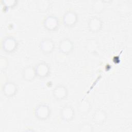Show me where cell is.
I'll return each instance as SVG.
<instances>
[{"mask_svg": "<svg viewBox=\"0 0 132 132\" xmlns=\"http://www.w3.org/2000/svg\"><path fill=\"white\" fill-rule=\"evenodd\" d=\"M23 75L25 79L28 81L32 80L36 76L35 68L30 66L25 68L23 70Z\"/></svg>", "mask_w": 132, "mask_h": 132, "instance_id": "obj_9", "label": "cell"}, {"mask_svg": "<svg viewBox=\"0 0 132 132\" xmlns=\"http://www.w3.org/2000/svg\"><path fill=\"white\" fill-rule=\"evenodd\" d=\"M36 76H38L40 77H46L50 73V67L49 65L45 62H42L39 63L37 66L35 68Z\"/></svg>", "mask_w": 132, "mask_h": 132, "instance_id": "obj_2", "label": "cell"}, {"mask_svg": "<svg viewBox=\"0 0 132 132\" xmlns=\"http://www.w3.org/2000/svg\"><path fill=\"white\" fill-rule=\"evenodd\" d=\"M51 114V110L49 107L45 104L39 105L35 110V115L40 120H45L47 119Z\"/></svg>", "mask_w": 132, "mask_h": 132, "instance_id": "obj_1", "label": "cell"}, {"mask_svg": "<svg viewBox=\"0 0 132 132\" xmlns=\"http://www.w3.org/2000/svg\"><path fill=\"white\" fill-rule=\"evenodd\" d=\"M41 50L44 53H51L54 48V43L50 39L46 38L42 40L40 43Z\"/></svg>", "mask_w": 132, "mask_h": 132, "instance_id": "obj_6", "label": "cell"}, {"mask_svg": "<svg viewBox=\"0 0 132 132\" xmlns=\"http://www.w3.org/2000/svg\"><path fill=\"white\" fill-rule=\"evenodd\" d=\"M5 50L7 51H12L14 50L16 45V40L13 38H8L5 41Z\"/></svg>", "mask_w": 132, "mask_h": 132, "instance_id": "obj_12", "label": "cell"}, {"mask_svg": "<svg viewBox=\"0 0 132 132\" xmlns=\"http://www.w3.org/2000/svg\"><path fill=\"white\" fill-rule=\"evenodd\" d=\"M77 20V15L74 11H68L63 15V21L65 25L67 26H72L75 25Z\"/></svg>", "mask_w": 132, "mask_h": 132, "instance_id": "obj_4", "label": "cell"}, {"mask_svg": "<svg viewBox=\"0 0 132 132\" xmlns=\"http://www.w3.org/2000/svg\"><path fill=\"white\" fill-rule=\"evenodd\" d=\"M53 95L59 100H62L67 95V89L62 85H58L53 90Z\"/></svg>", "mask_w": 132, "mask_h": 132, "instance_id": "obj_8", "label": "cell"}, {"mask_svg": "<svg viewBox=\"0 0 132 132\" xmlns=\"http://www.w3.org/2000/svg\"><path fill=\"white\" fill-rule=\"evenodd\" d=\"M44 26L49 30H55L58 27L59 20L54 15H49L44 20Z\"/></svg>", "mask_w": 132, "mask_h": 132, "instance_id": "obj_3", "label": "cell"}, {"mask_svg": "<svg viewBox=\"0 0 132 132\" xmlns=\"http://www.w3.org/2000/svg\"><path fill=\"white\" fill-rule=\"evenodd\" d=\"M60 50L64 53H69L72 50L73 44L71 41L68 39H64L60 42L59 44Z\"/></svg>", "mask_w": 132, "mask_h": 132, "instance_id": "obj_10", "label": "cell"}, {"mask_svg": "<svg viewBox=\"0 0 132 132\" xmlns=\"http://www.w3.org/2000/svg\"><path fill=\"white\" fill-rule=\"evenodd\" d=\"M74 110L70 106H65L61 111V118L65 121L72 120L74 117Z\"/></svg>", "mask_w": 132, "mask_h": 132, "instance_id": "obj_7", "label": "cell"}, {"mask_svg": "<svg viewBox=\"0 0 132 132\" xmlns=\"http://www.w3.org/2000/svg\"><path fill=\"white\" fill-rule=\"evenodd\" d=\"M17 90L16 86L13 82H8L5 86V92L8 96H12L15 94Z\"/></svg>", "mask_w": 132, "mask_h": 132, "instance_id": "obj_11", "label": "cell"}, {"mask_svg": "<svg viewBox=\"0 0 132 132\" xmlns=\"http://www.w3.org/2000/svg\"><path fill=\"white\" fill-rule=\"evenodd\" d=\"M105 118L106 115L103 111H97L94 115V121L99 124L104 123V120H105Z\"/></svg>", "mask_w": 132, "mask_h": 132, "instance_id": "obj_13", "label": "cell"}, {"mask_svg": "<svg viewBox=\"0 0 132 132\" xmlns=\"http://www.w3.org/2000/svg\"><path fill=\"white\" fill-rule=\"evenodd\" d=\"M102 26V22L100 18L94 16L90 19L88 23V26L90 31L96 32L99 31Z\"/></svg>", "mask_w": 132, "mask_h": 132, "instance_id": "obj_5", "label": "cell"}]
</instances>
